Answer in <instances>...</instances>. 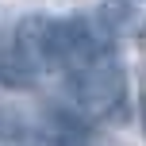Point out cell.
Instances as JSON below:
<instances>
[{
    "mask_svg": "<svg viewBox=\"0 0 146 146\" xmlns=\"http://www.w3.org/2000/svg\"><path fill=\"white\" fill-rule=\"evenodd\" d=\"M73 96L88 115H111L123 104V69H119V62L100 54L96 62L73 69Z\"/></svg>",
    "mask_w": 146,
    "mask_h": 146,
    "instance_id": "1",
    "label": "cell"
},
{
    "mask_svg": "<svg viewBox=\"0 0 146 146\" xmlns=\"http://www.w3.org/2000/svg\"><path fill=\"white\" fill-rule=\"evenodd\" d=\"M35 77H38V66L15 42L0 50V85H8V88H31Z\"/></svg>",
    "mask_w": 146,
    "mask_h": 146,
    "instance_id": "2",
    "label": "cell"
},
{
    "mask_svg": "<svg viewBox=\"0 0 146 146\" xmlns=\"http://www.w3.org/2000/svg\"><path fill=\"white\" fill-rule=\"evenodd\" d=\"M142 123H146V100H142Z\"/></svg>",
    "mask_w": 146,
    "mask_h": 146,
    "instance_id": "3",
    "label": "cell"
}]
</instances>
